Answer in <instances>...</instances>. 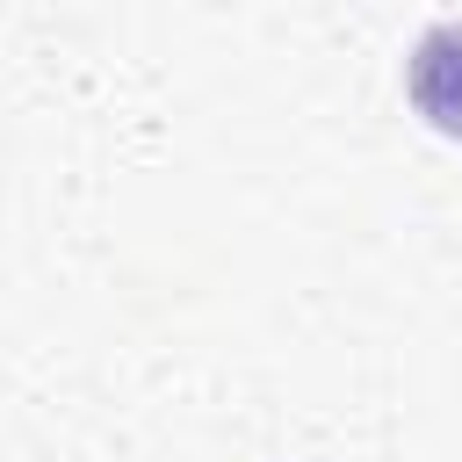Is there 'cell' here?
I'll return each mask as SVG.
<instances>
[{
	"label": "cell",
	"mask_w": 462,
	"mask_h": 462,
	"mask_svg": "<svg viewBox=\"0 0 462 462\" xmlns=\"http://www.w3.org/2000/svg\"><path fill=\"white\" fill-rule=\"evenodd\" d=\"M404 87L419 101V116L448 137H462V22H433L419 43H411V65H404Z\"/></svg>",
	"instance_id": "obj_1"
}]
</instances>
